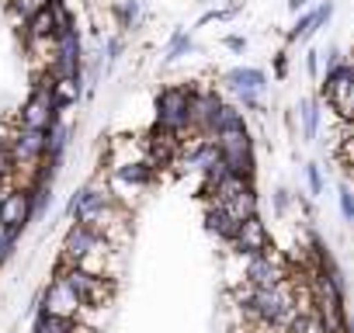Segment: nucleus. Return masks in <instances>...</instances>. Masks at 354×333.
Here are the masks:
<instances>
[{
    "mask_svg": "<svg viewBox=\"0 0 354 333\" xmlns=\"http://www.w3.org/2000/svg\"><path fill=\"white\" fill-rule=\"evenodd\" d=\"M216 149H219L223 163L230 166V174L247 178V181L254 178V139H250L247 125H243V129H226V132H219V135H216Z\"/></svg>",
    "mask_w": 354,
    "mask_h": 333,
    "instance_id": "obj_1",
    "label": "nucleus"
},
{
    "mask_svg": "<svg viewBox=\"0 0 354 333\" xmlns=\"http://www.w3.org/2000/svg\"><path fill=\"white\" fill-rule=\"evenodd\" d=\"M188 104H192V87H185V84L163 87L156 94V125L185 135L188 132Z\"/></svg>",
    "mask_w": 354,
    "mask_h": 333,
    "instance_id": "obj_2",
    "label": "nucleus"
},
{
    "mask_svg": "<svg viewBox=\"0 0 354 333\" xmlns=\"http://www.w3.org/2000/svg\"><path fill=\"white\" fill-rule=\"evenodd\" d=\"M94 250H115L108 240H101L97 233H91L87 226H80V222H73L70 226V233H66V240H63V257H59V264H66V267H77L87 254H94Z\"/></svg>",
    "mask_w": 354,
    "mask_h": 333,
    "instance_id": "obj_3",
    "label": "nucleus"
},
{
    "mask_svg": "<svg viewBox=\"0 0 354 333\" xmlns=\"http://www.w3.org/2000/svg\"><path fill=\"white\" fill-rule=\"evenodd\" d=\"M80 309H84V302L77 298V292L70 288V281L56 274L49 281V288L42 292V312L46 316H59V319H77Z\"/></svg>",
    "mask_w": 354,
    "mask_h": 333,
    "instance_id": "obj_4",
    "label": "nucleus"
},
{
    "mask_svg": "<svg viewBox=\"0 0 354 333\" xmlns=\"http://www.w3.org/2000/svg\"><path fill=\"white\" fill-rule=\"evenodd\" d=\"M8 149H11L15 166H39V163L46 160V132H35V129H18Z\"/></svg>",
    "mask_w": 354,
    "mask_h": 333,
    "instance_id": "obj_5",
    "label": "nucleus"
},
{
    "mask_svg": "<svg viewBox=\"0 0 354 333\" xmlns=\"http://www.w3.org/2000/svg\"><path fill=\"white\" fill-rule=\"evenodd\" d=\"M230 243H233V254L261 257V254L271 247V240H268V226L261 222V216H254V219H247V222L236 226V236H233Z\"/></svg>",
    "mask_w": 354,
    "mask_h": 333,
    "instance_id": "obj_6",
    "label": "nucleus"
},
{
    "mask_svg": "<svg viewBox=\"0 0 354 333\" xmlns=\"http://www.w3.org/2000/svg\"><path fill=\"white\" fill-rule=\"evenodd\" d=\"M28 219H32V191L8 188L4 198H0V222H4L11 233H18Z\"/></svg>",
    "mask_w": 354,
    "mask_h": 333,
    "instance_id": "obj_7",
    "label": "nucleus"
},
{
    "mask_svg": "<svg viewBox=\"0 0 354 333\" xmlns=\"http://www.w3.org/2000/svg\"><path fill=\"white\" fill-rule=\"evenodd\" d=\"M351 87H354V59H340L333 70L323 73V101L330 108H337Z\"/></svg>",
    "mask_w": 354,
    "mask_h": 333,
    "instance_id": "obj_8",
    "label": "nucleus"
},
{
    "mask_svg": "<svg viewBox=\"0 0 354 333\" xmlns=\"http://www.w3.org/2000/svg\"><path fill=\"white\" fill-rule=\"evenodd\" d=\"M226 87L240 97V94H254V97H264L268 94V77L257 70V66H233L226 73Z\"/></svg>",
    "mask_w": 354,
    "mask_h": 333,
    "instance_id": "obj_9",
    "label": "nucleus"
},
{
    "mask_svg": "<svg viewBox=\"0 0 354 333\" xmlns=\"http://www.w3.org/2000/svg\"><path fill=\"white\" fill-rule=\"evenodd\" d=\"M205 226H209V233H212V236H219V240H226V243H230V240L236 236V226H240V222H236L223 205H209V209H205Z\"/></svg>",
    "mask_w": 354,
    "mask_h": 333,
    "instance_id": "obj_10",
    "label": "nucleus"
},
{
    "mask_svg": "<svg viewBox=\"0 0 354 333\" xmlns=\"http://www.w3.org/2000/svg\"><path fill=\"white\" fill-rule=\"evenodd\" d=\"M56 11H53V4L46 8V11H39L35 18H28L25 21V39H56Z\"/></svg>",
    "mask_w": 354,
    "mask_h": 333,
    "instance_id": "obj_11",
    "label": "nucleus"
},
{
    "mask_svg": "<svg viewBox=\"0 0 354 333\" xmlns=\"http://www.w3.org/2000/svg\"><path fill=\"white\" fill-rule=\"evenodd\" d=\"M149 178H153V166L149 163H118L115 166V181L132 184V188H146Z\"/></svg>",
    "mask_w": 354,
    "mask_h": 333,
    "instance_id": "obj_12",
    "label": "nucleus"
},
{
    "mask_svg": "<svg viewBox=\"0 0 354 333\" xmlns=\"http://www.w3.org/2000/svg\"><path fill=\"white\" fill-rule=\"evenodd\" d=\"M53 101L56 108H70L80 101V77H53Z\"/></svg>",
    "mask_w": 354,
    "mask_h": 333,
    "instance_id": "obj_13",
    "label": "nucleus"
},
{
    "mask_svg": "<svg viewBox=\"0 0 354 333\" xmlns=\"http://www.w3.org/2000/svg\"><path fill=\"white\" fill-rule=\"evenodd\" d=\"M223 209H226L236 222H247V219H254V216H257V191H254V188H247V191H240L233 202H226Z\"/></svg>",
    "mask_w": 354,
    "mask_h": 333,
    "instance_id": "obj_14",
    "label": "nucleus"
},
{
    "mask_svg": "<svg viewBox=\"0 0 354 333\" xmlns=\"http://www.w3.org/2000/svg\"><path fill=\"white\" fill-rule=\"evenodd\" d=\"M32 333H87V330H84L77 319H59V316H46V312H39Z\"/></svg>",
    "mask_w": 354,
    "mask_h": 333,
    "instance_id": "obj_15",
    "label": "nucleus"
},
{
    "mask_svg": "<svg viewBox=\"0 0 354 333\" xmlns=\"http://www.w3.org/2000/svg\"><path fill=\"white\" fill-rule=\"evenodd\" d=\"M247 122H243V111L236 108V104H226L223 101V108H219V115H216V122H212V139L219 135V132H226V129H243Z\"/></svg>",
    "mask_w": 354,
    "mask_h": 333,
    "instance_id": "obj_16",
    "label": "nucleus"
},
{
    "mask_svg": "<svg viewBox=\"0 0 354 333\" xmlns=\"http://www.w3.org/2000/svg\"><path fill=\"white\" fill-rule=\"evenodd\" d=\"M66 139H70V129H66V125H59V122L46 132V160H49V163H56V160L63 156Z\"/></svg>",
    "mask_w": 354,
    "mask_h": 333,
    "instance_id": "obj_17",
    "label": "nucleus"
},
{
    "mask_svg": "<svg viewBox=\"0 0 354 333\" xmlns=\"http://www.w3.org/2000/svg\"><path fill=\"white\" fill-rule=\"evenodd\" d=\"M299 118H302V135L313 139L316 129H319V104L309 101V97H302V101H299Z\"/></svg>",
    "mask_w": 354,
    "mask_h": 333,
    "instance_id": "obj_18",
    "label": "nucleus"
},
{
    "mask_svg": "<svg viewBox=\"0 0 354 333\" xmlns=\"http://www.w3.org/2000/svg\"><path fill=\"white\" fill-rule=\"evenodd\" d=\"M53 4V0H8V8L15 11V21H28V18H35L39 11H46Z\"/></svg>",
    "mask_w": 354,
    "mask_h": 333,
    "instance_id": "obj_19",
    "label": "nucleus"
},
{
    "mask_svg": "<svg viewBox=\"0 0 354 333\" xmlns=\"http://www.w3.org/2000/svg\"><path fill=\"white\" fill-rule=\"evenodd\" d=\"M330 15H333V0H319L316 8H309V11H306V18H309V35H316V32L330 21Z\"/></svg>",
    "mask_w": 354,
    "mask_h": 333,
    "instance_id": "obj_20",
    "label": "nucleus"
},
{
    "mask_svg": "<svg viewBox=\"0 0 354 333\" xmlns=\"http://www.w3.org/2000/svg\"><path fill=\"white\" fill-rule=\"evenodd\" d=\"M192 35L188 32H174V39H170V46H167V63H174V59H181V56H188L192 53Z\"/></svg>",
    "mask_w": 354,
    "mask_h": 333,
    "instance_id": "obj_21",
    "label": "nucleus"
},
{
    "mask_svg": "<svg viewBox=\"0 0 354 333\" xmlns=\"http://www.w3.org/2000/svg\"><path fill=\"white\" fill-rule=\"evenodd\" d=\"M115 18H118L122 28H132L136 18H139V0H122V4L115 8Z\"/></svg>",
    "mask_w": 354,
    "mask_h": 333,
    "instance_id": "obj_22",
    "label": "nucleus"
},
{
    "mask_svg": "<svg viewBox=\"0 0 354 333\" xmlns=\"http://www.w3.org/2000/svg\"><path fill=\"white\" fill-rule=\"evenodd\" d=\"M306 184H309L313 198L323 191V174H319V166H316V163H306Z\"/></svg>",
    "mask_w": 354,
    "mask_h": 333,
    "instance_id": "obj_23",
    "label": "nucleus"
},
{
    "mask_svg": "<svg viewBox=\"0 0 354 333\" xmlns=\"http://www.w3.org/2000/svg\"><path fill=\"white\" fill-rule=\"evenodd\" d=\"M11 171H15V160H11V149H8V146H0V188L8 184Z\"/></svg>",
    "mask_w": 354,
    "mask_h": 333,
    "instance_id": "obj_24",
    "label": "nucleus"
},
{
    "mask_svg": "<svg viewBox=\"0 0 354 333\" xmlns=\"http://www.w3.org/2000/svg\"><path fill=\"white\" fill-rule=\"evenodd\" d=\"M15 236H18V233H11L4 222H0V260H4V257L11 254V243H15Z\"/></svg>",
    "mask_w": 354,
    "mask_h": 333,
    "instance_id": "obj_25",
    "label": "nucleus"
},
{
    "mask_svg": "<svg viewBox=\"0 0 354 333\" xmlns=\"http://www.w3.org/2000/svg\"><path fill=\"white\" fill-rule=\"evenodd\" d=\"M340 212L347 222H354V191H340Z\"/></svg>",
    "mask_w": 354,
    "mask_h": 333,
    "instance_id": "obj_26",
    "label": "nucleus"
},
{
    "mask_svg": "<svg viewBox=\"0 0 354 333\" xmlns=\"http://www.w3.org/2000/svg\"><path fill=\"white\" fill-rule=\"evenodd\" d=\"M274 77H278V80H285V77H288V53H285V49L274 56Z\"/></svg>",
    "mask_w": 354,
    "mask_h": 333,
    "instance_id": "obj_27",
    "label": "nucleus"
},
{
    "mask_svg": "<svg viewBox=\"0 0 354 333\" xmlns=\"http://www.w3.org/2000/svg\"><path fill=\"white\" fill-rule=\"evenodd\" d=\"M223 46H226L230 53H243V49H247V39H243V35H226Z\"/></svg>",
    "mask_w": 354,
    "mask_h": 333,
    "instance_id": "obj_28",
    "label": "nucleus"
},
{
    "mask_svg": "<svg viewBox=\"0 0 354 333\" xmlns=\"http://www.w3.org/2000/svg\"><path fill=\"white\" fill-rule=\"evenodd\" d=\"M306 73H309V77H316V73H319V53H316V49H309V53H306Z\"/></svg>",
    "mask_w": 354,
    "mask_h": 333,
    "instance_id": "obj_29",
    "label": "nucleus"
},
{
    "mask_svg": "<svg viewBox=\"0 0 354 333\" xmlns=\"http://www.w3.org/2000/svg\"><path fill=\"white\" fill-rule=\"evenodd\" d=\"M288 202H292V191L278 188V191H274V205H278V212H285V209H288Z\"/></svg>",
    "mask_w": 354,
    "mask_h": 333,
    "instance_id": "obj_30",
    "label": "nucleus"
},
{
    "mask_svg": "<svg viewBox=\"0 0 354 333\" xmlns=\"http://www.w3.org/2000/svg\"><path fill=\"white\" fill-rule=\"evenodd\" d=\"M337 63H340V49H337V46H330V49H326V70H333Z\"/></svg>",
    "mask_w": 354,
    "mask_h": 333,
    "instance_id": "obj_31",
    "label": "nucleus"
},
{
    "mask_svg": "<svg viewBox=\"0 0 354 333\" xmlns=\"http://www.w3.org/2000/svg\"><path fill=\"white\" fill-rule=\"evenodd\" d=\"M313 4V0H288V11H295V15H302L306 8Z\"/></svg>",
    "mask_w": 354,
    "mask_h": 333,
    "instance_id": "obj_32",
    "label": "nucleus"
},
{
    "mask_svg": "<svg viewBox=\"0 0 354 333\" xmlns=\"http://www.w3.org/2000/svg\"><path fill=\"white\" fill-rule=\"evenodd\" d=\"M0 198H4V188H0Z\"/></svg>",
    "mask_w": 354,
    "mask_h": 333,
    "instance_id": "obj_33",
    "label": "nucleus"
}]
</instances>
